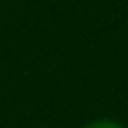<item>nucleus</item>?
<instances>
[{"mask_svg": "<svg viewBox=\"0 0 128 128\" xmlns=\"http://www.w3.org/2000/svg\"><path fill=\"white\" fill-rule=\"evenodd\" d=\"M83 128H126V126L119 124V121H114V119H95V121H90V124H86Z\"/></svg>", "mask_w": 128, "mask_h": 128, "instance_id": "obj_1", "label": "nucleus"}]
</instances>
